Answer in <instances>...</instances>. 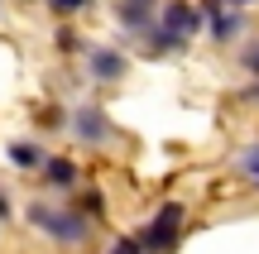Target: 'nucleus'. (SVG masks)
<instances>
[{"mask_svg": "<svg viewBox=\"0 0 259 254\" xmlns=\"http://www.w3.org/2000/svg\"><path fill=\"white\" fill-rule=\"evenodd\" d=\"M44 182H48L53 192L77 187V163H72V159H48V163H44Z\"/></svg>", "mask_w": 259, "mask_h": 254, "instance_id": "obj_6", "label": "nucleus"}, {"mask_svg": "<svg viewBox=\"0 0 259 254\" xmlns=\"http://www.w3.org/2000/svg\"><path fill=\"white\" fill-rule=\"evenodd\" d=\"M72 134L82 144H111L115 130H111V120L101 115V106H77V111H72Z\"/></svg>", "mask_w": 259, "mask_h": 254, "instance_id": "obj_3", "label": "nucleus"}, {"mask_svg": "<svg viewBox=\"0 0 259 254\" xmlns=\"http://www.w3.org/2000/svg\"><path fill=\"white\" fill-rule=\"evenodd\" d=\"M254 96H259V91H254Z\"/></svg>", "mask_w": 259, "mask_h": 254, "instance_id": "obj_16", "label": "nucleus"}, {"mask_svg": "<svg viewBox=\"0 0 259 254\" xmlns=\"http://www.w3.org/2000/svg\"><path fill=\"white\" fill-rule=\"evenodd\" d=\"M125 53L120 48H92V77L96 82H120L125 77Z\"/></svg>", "mask_w": 259, "mask_h": 254, "instance_id": "obj_5", "label": "nucleus"}, {"mask_svg": "<svg viewBox=\"0 0 259 254\" xmlns=\"http://www.w3.org/2000/svg\"><path fill=\"white\" fill-rule=\"evenodd\" d=\"M240 168L250 173V178H254V187H259V144H250V149L240 154Z\"/></svg>", "mask_w": 259, "mask_h": 254, "instance_id": "obj_9", "label": "nucleus"}, {"mask_svg": "<svg viewBox=\"0 0 259 254\" xmlns=\"http://www.w3.org/2000/svg\"><path fill=\"white\" fill-rule=\"evenodd\" d=\"M158 24H163L168 34L178 38V43H187V38H192L197 29H202V15H197V10L187 5V0H173V5L163 10V19H158Z\"/></svg>", "mask_w": 259, "mask_h": 254, "instance_id": "obj_4", "label": "nucleus"}, {"mask_svg": "<svg viewBox=\"0 0 259 254\" xmlns=\"http://www.w3.org/2000/svg\"><path fill=\"white\" fill-rule=\"evenodd\" d=\"M58 48H77V34H72V29H58Z\"/></svg>", "mask_w": 259, "mask_h": 254, "instance_id": "obj_13", "label": "nucleus"}, {"mask_svg": "<svg viewBox=\"0 0 259 254\" xmlns=\"http://www.w3.org/2000/svg\"><path fill=\"white\" fill-rule=\"evenodd\" d=\"M10 216V201H5V192H0V221H5Z\"/></svg>", "mask_w": 259, "mask_h": 254, "instance_id": "obj_14", "label": "nucleus"}, {"mask_svg": "<svg viewBox=\"0 0 259 254\" xmlns=\"http://www.w3.org/2000/svg\"><path fill=\"white\" fill-rule=\"evenodd\" d=\"M183 221H187V211L178 207V201L158 207V216L149 221V230L139 235V245H144V254H168V249L178 245V235H183Z\"/></svg>", "mask_w": 259, "mask_h": 254, "instance_id": "obj_2", "label": "nucleus"}, {"mask_svg": "<svg viewBox=\"0 0 259 254\" xmlns=\"http://www.w3.org/2000/svg\"><path fill=\"white\" fill-rule=\"evenodd\" d=\"M29 226H38L48 240H58V245H87V235H92L82 211L48 207V201H34V207H29Z\"/></svg>", "mask_w": 259, "mask_h": 254, "instance_id": "obj_1", "label": "nucleus"}, {"mask_svg": "<svg viewBox=\"0 0 259 254\" xmlns=\"http://www.w3.org/2000/svg\"><path fill=\"white\" fill-rule=\"evenodd\" d=\"M111 254H144V245H139V235H135V240L125 235V240H115V249H111Z\"/></svg>", "mask_w": 259, "mask_h": 254, "instance_id": "obj_10", "label": "nucleus"}, {"mask_svg": "<svg viewBox=\"0 0 259 254\" xmlns=\"http://www.w3.org/2000/svg\"><path fill=\"white\" fill-rule=\"evenodd\" d=\"M135 5H154V0H135Z\"/></svg>", "mask_w": 259, "mask_h": 254, "instance_id": "obj_15", "label": "nucleus"}, {"mask_svg": "<svg viewBox=\"0 0 259 254\" xmlns=\"http://www.w3.org/2000/svg\"><path fill=\"white\" fill-rule=\"evenodd\" d=\"M48 5H53V10H63V15H77L87 0H48Z\"/></svg>", "mask_w": 259, "mask_h": 254, "instance_id": "obj_11", "label": "nucleus"}, {"mask_svg": "<svg viewBox=\"0 0 259 254\" xmlns=\"http://www.w3.org/2000/svg\"><path fill=\"white\" fill-rule=\"evenodd\" d=\"M10 163H15V168H44V163H48V154L38 149V144L19 139V144H10Z\"/></svg>", "mask_w": 259, "mask_h": 254, "instance_id": "obj_8", "label": "nucleus"}, {"mask_svg": "<svg viewBox=\"0 0 259 254\" xmlns=\"http://www.w3.org/2000/svg\"><path fill=\"white\" fill-rule=\"evenodd\" d=\"M206 10H211V38H221V43H226V38L240 34V15H226L216 0H206Z\"/></svg>", "mask_w": 259, "mask_h": 254, "instance_id": "obj_7", "label": "nucleus"}, {"mask_svg": "<svg viewBox=\"0 0 259 254\" xmlns=\"http://www.w3.org/2000/svg\"><path fill=\"white\" fill-rule=\"evenodd\" d=\"M245 67H250V72L259 77V43H250V48H245Z\"/></svg>", "mask_w": 259, "mask_h": 254, "instance_id": "obj_12", "label": "nucleus"}]
</instances>
